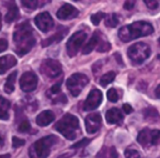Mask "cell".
I'll use <instances>...</instances> for the list:
<instances>
[{"label": "cell", "instance_id": "1", "mask_svg": "<svg viewBox=\"0 0 160 158\" xmlns=\"http://www.w3.org/2000/svg\"><path fill=\"white\" fill-rule=\"evenodd\" d=\"M13 41L16 44V52L19 56H24L33 48L35 45V38L29 21H24L16 28Z\"/></svg>", "mask_w": 160, "mask_h": 158}, {"label": "cell", "instance_id": "2", "mask_svg": "<svg viewBox=\"0 0 160 158\" xmlns=\"http://www.w3.org/2000/svg\"><path fill=\"white\" fill-rule=\"evenodd\" d=\"M153 32V28L150 23L145 21H137L129 25L121 28L118 30V38L123 42H131L135 38L149 35Z\"/></svg>", "mask_w": 160, "mask_h": 158}, {"label": "cell", "instance_id": "3", "mask_svg": "<svg viewBox=\"0 0 160 158\" xmlns=\"http://www.w3.org/2000/svg\"><path fill=\"white\" fill-rule=\"evenodd\" d=\"M58 142V138L55 135L45 136L41 140H36L31 145L29 149V155L31 158H47L51 153L53 145Z\"/></svg>", "mask_w": 160, "mask_h": 158}, {"label": "cell", "instance_id": "4", "mask_svg": "<svg viewBox=\"0 0 160 158\" xmlns=\"http://www.w3.org/2000/svg\"><path fill=\"white\" fill-rule=\"evenodd\" d=\"M55 129L67 140H73L77 137V131L79 130V120L72 114H65L55 125Z\"/></svg>", "mask_w": 160, "mask_h": 158}, {"label": "cell", "instance_id": "5", "mask_svg": "<svg viewBox=\"0 0 160 158\" xmlns=\"http://www.w3.org/2000/svg\"><path fill=\"white\" fill-rule=\"evenodd\" d=\"M129 59L133 62V64L138 65L144 63L150 55V47L146 43H136L132 45L127 51Z\"/></svg>", "mask_w": 160, "mask_h": 158}, {"label": "cell", "instance_id": "6", "mask_svg": "<svg viewBox=\"0 0 160 158\" xmlns=\"http://www.w3.org/2000/svg\"><path fill=\"white\" fill-rule=\"evenodd\" d=\"M88 83H89V79L85 74L76 73L68 78L66 85L70 94L73 97H77L80 94V92L82 91L83 88L88 85Z\"/></svg>", "mask_w": 160, "mask_h": 158}, {"label": "cell", "instance_id": "7", "mask_svg": "<svg viewBox=\"0 0 160 158\" xmlns=\"http://www.w3.org/2000/svg\"><path fill=\"white\" fill-rule=\"evenodd\" d=\"M137 140L142 146L150 147L160 144V131L159 130L144 129L139 132Z\"/></svg>", "mask_w": 160, "mask_h": 158}, {"label": "cell", "instance_id": "8", "mask_svg": "<svg viewBox=\"0 0 160 158\" xmlns=\"http://www.w3.org/2000/svg\"><path fill=\"white\" fill-rule=\"evenodd\" d=\"M87 36L88 35L85 31H78L69 38L68 42H67V45H66L68 56L73 57V56L79 52V49L81 48V46L83 45L85 41L87 40Z\"/></svg>", "mask_w": 160, "mask_h": 158}, {"label": "cell", "instance_id": "9", "mask_svg": "<svg viewBox=\"0 0 160 158\" xmlns=\"http://www.w3.org/2000/svg\"><path fill=\"white\" fill-rule=\"evenodd\" d=\"M40 70L48 78H56L62 75V65L59 64V62L55 59H51V58L43 60V63L40 66Z\"/></svg>", "mask_w": 160, "mask_h": 158}, {"label": "cell", "instance_id": "10", "mask_svg": "<svg viewBox=\"0 0 160 158\" xmlns=\"http://www.w3.org/2000/svg\"><path fill=\"white\" fill-rule=\"evenodd\" d=\"M38 76L33 71H27L21 76L20 79V87L24 92H31L36 89L38 87Z\"/></svg>", "mask_w": 160, "mask_h": 158}, {"label": "cell", "instance_id": "11", "mask_svg": "<svg viewBox=\"0 0 160 158\" xmlns=\"http://www.w3.org/2000/svg\"><path fill=\"white\" fill-rule=\"evenodd\" d=\"M34 23H35L36 28L42 32L51 31L54 27L53 18L48 12H42V13L38 14L34 19Z\"/></svg>", "mask_w": 160, "mask_h": 158}, {"label": "cell", "instance_id": "12", "mask_svg": "<svg viewBox=\"0 0 160 158\" xmlns=\"http://www.w3.org/2000/svg\"><path fill=\"white\" fill-rule=\"evenodd\" d=\"M102 102V94L100 90L92 89L90 94H88L85 103H83V110L85 111H92L97 109Z\"/></svg>", "mask_w": 160, "mask_h": 158}, {"label": "cell", "instance_id": "13", "mask_svg": "<svg viewBox=\"0 0 160 158\" xmlns=\"http://www.w3.org/2000/svg\"><path fill=\"white\" fill-rule=\"evenodd\" d=\"M86 130L88 133L93 134L98 132L101 127V123H102V118H101L100 113H91L86 118Z\"/></svg>", "mask_w": 160, "mask_h": 158}, {"label": "cell", "instance_id": "14", "mask_svg": "<svg viewBox=\"0 0 160 158\" xmlns=\"http://www.w3.org/2000/svg\"><path fill=\"white\" fill-rule=\"evenodd\" d=\"M78 14H79V11L73 6L69 5V3H65L64 6L59 8L56 16L60 20H71V19L78 17Z\"/></svg>", "mask_w": 160, "mask_h": 158}, {"label": "cell", "instance_id": "15", "mask_svg": "<svg viewBox=\"0 0 160 158\" xmlns=\"http://www.w3.org/2000/svg\"><path fill=\"white\" fill-rule=\"evenodd\" d=\"M17 58L13 55H6L0 57V75H3L8 69L17 65Z\"/></svg>", "mask_w": 160, "mask_h": 158}, {"label": "cell", "instance_id": "16", "mask_svg": "<svg viewBox=\"0 0 160 158\" xmlns=\"http://www.w3.org/2000/svg\"><path fill=\"white\" fill-rule=\"evenodd\" d=\"M67 32H68V29H66V28H64V27H60V29L58 30V31L56 32L53 36H51V38L42 41V46L46 47V46H49V45L54 44V43L60 42V41L65 38V35L67 34Z\"/></svg>", "mask_w": 160, "mask_h": 158}, {"label": "cell", "instance_id": "17", "mask_svg": "<svg viewBox=\"0 0 160 158\" xmlns=\"http://www.w3.org/2000/svg\"><path fill=\"white\" fill-rule=\"evenodd\" d=\"M105 120L110 124H121L123 121V114L118 109L113 108V109H110L107 111V113H105Z\"/></svg>", "mask_w": 160, "mask_h": 158}, {"label": "cell", "instance_id": "18", "mask_svg": "<svg viewBox=\"0 0 160 158\" xmlns=\"http://www.w3.org/2000/svg\"><path fill=\"white\" fill-rule=\"evenodd\" d=\"M101 42V33L99 31L94 32L92 38H90V41L87 43V44L83 46L82 48V54L83 55H87V54H90L92 51H93L96 47H98V45L100 44Z\"/></svg>", "mask_w": 160, "mask_h": 158}, {"label": "cell", "instance_id": "19", "mask_svg": "<svg viewBox=\"0 0 160 158\" xmlns=\"http://www.w3.org/2000/svg\"><path fill=\"white\" fill-rule=\"evenodd\" d=\"M54 120H55L54 113L52 111H49V110H46V111H43L42 113H40L38 115V118H36V124H38L40 126H47Z\"/></svg>", "mask_w": 160, "mask_h": 158}, {"label": "cell", "instance_id": "20", "mask_svg": "<svg viewBox=\"0 0 160 158\" xmlns=\"http://www.w3.org/2000/svg\"><path fill=\"white\" fill-rule=\"evenodd\" d=\"M8 13L6 14V22L7 23H12L13 21L18 20L20 13H19V9L17 7V3L11 1V3H8Z\"/></svg>", "mask_w": 160, "mask_h": 158}, {"label": "cell", "instance_id": "21", "mask_svg": "<svg viewBox=\"0 0 160 158\" xmlns=\"http://www.w3.org/2000/svg\"><path fill=\"white\" fill-rule=\"evenodd\" d=\"M9 108L10 102L3 97H0V120H8L9 119Z\"/></svg>", "mask_w": 160, "mask_h": 158}, {"label": "cell", "instance_id": "22", "mask_svg": "<svg viewBox=\"0 0 160 158\" xmlns=\"http://www.w3.org/2000/svg\"><path fill=\"white\" fill-rule=\"evenodd\" d=\"M17 80V71L11 73L7 78V81H6L5 86H3V89L7 94H12L14 90V84Z\"/></svg>", "mask_w": 160, "mask_h": 158}, {"label": "cell", "instance_id": "23", "mask_svg": "<svg viewBox=\"0 0 160 158\" xmlns=\"http://www.w3.org/2000/svg\"><path fill=\"white\" fill-rule=\"evenodd\" d=\"M97 158H118V151L114 147H104L100 150Z\"/></svg>", "mask_w": 160, "mask_h": 158}, {"label": "cell", "instance_id": "24", "mask_svg": "<svg viewBox=\"0 0 160 158\" xmlns=\"http://www.w3.org/2000/svg\"><path fill=\"white\" fill-rule=\"evenodd\" d=\"M144 118L148 121H155L159 120V113L155 108H146L144 110Z\"/></svg>", "mask_w": 160, "mask_h": 158}, {"label": "cell", "instance_id": "25", "mask_svg": "<svg viewBox=\"0 0 160 158\" xmlns=\"http://www.w3.org/2000/svg\"><path fill=\"white\" fill-rule=\"evenodd\" d=\"M114 79H115V73H114V71H109V73L104 74V75L100 78V85L102 86V87H105V86H108L109 84H111Z\"/></svg>", "mask_w": 160, "mask_h": 158}, {"label": "cell", "instance_id": "26", "mask_svg": "<svg viewBox=\"0 0 160 158\" xmlns=\"http://www.w3.org/2000/svg\"><path fill=\"white\" fill-rule=\"evenodd\" d=\"M118 22H120V19H118V14L115 13L108 14L105 17V25L108 28H115L118 24Z\"/></svg>", "mask_w": 160, "mask_h": 158}, {"label": "cell", "instance_id": "27", "mask_svg": "<svg viewBox=\"0 0 160 158\" xmlns=\"http://www.w3.org/2000/svg\"><path fill=\"white\" fill-rule=\"evenodd\" d=\"M18 130L22 133H28V132L31 131V124L27 119H23L18 125Z\"/></svg>", "mask_w": 160, "mask_h": 158}, {"label": "cell", "instance_id": "28", "mask_svg": "<svg viewBox=\"0 0 160 158\" xmlns=\"http://www.w3.org/2000/svg\"><path fill=\"white\" fill-rule=\"evenodd\" d=\"M107 97H108V99H109V101H111V102H116V101L118 100V98H120L118 94V90H116L115 88H111V89L108 91Z\"/></svg>", "mask_w": 160, "mask_h": 158}, {"label": "cell", "instance_id": "29", "mask_svg": "<svg viewBox=\"0 0 160 158\" xmlns=\"http://www.w3.org/2000/svg\"><path fill=\"white\" fill-rule=\"evenodd\" d=\"M105 17L107 16H105L103 12H98V13H96V14H92L91 16V22L93 23L94 25H98L99 23L101 22V20L104 19Z\"/></svg>", "mask_w": 160, "mask_h": 158}, {"label": "cell", "instance_id": "30", "mask_svg": "<svg viewBox=\"0 0 160 158\" xmlns=\"http://www.w3.org/2000/svg\"><path fill=\"white\" fill-rule=\"evenodd\" d=\"M21 5L29 10H34L38 7V1H21Z\"/></svg>", "mask_w": 160, "mask_h": 158}, {"label": "cell", "instance_id": "31", "mask_svg": "<svg viewBox=\"0 0 160 158\" xmlns=\"http://www.w3.org/2000/svg\"><path fill=\"white\" fill-rule=\"evenodd\" d=\"M125 157L126 158H142L140 157V154L138 153L136 149L127 148L125 150Z\"/></svg>", "mask_w": 160, "mask_h": 158}, {"label": "cell", "instance_id": "32", "mask_svg": "<svg viewBox=\"0 0 160 158\" xmlns=\"http://www.w3.org/2000/svg\"><path fill=\"white\" fill-rule=\"evenodd\" d=\"M110 48H111V45H110V43L105 42V41H102V40H101L100 44H99L98 47H97V49H98L99 52H108Z\"/></svg>", "mask_w": 160, "mask_h": 158}, {"label": "cell", "instance_id": "33", "mask_svg": "<svg viewBox=\"0 0 160 158\" xmlns=\"http://www.w3.org/2000/svg\"><path fill=\"white\" fill-rule=\"evenodd\" d=\"M24 144H25V140H22V138L16 137V136H14V137L12 138V146H13L14 148H18V147L23 146Z\"/></svg>", "mask_w": 160, "mask_h": 158}, {"label": "cell", "instance_id": "34", "mask_svg": "<svg viewBox=\"0 0 160 158\" xmlns=\"http://www.w3.org/2000/svg\"><path fill=\"white\" fill-rule=\"evenodd\" d=\"M89 142H90L89 138H83L82 140H80V142L73 144L72 146H71V148H80V147H83V146H86V145L89 144Z\"/></svg>", "mask_w": 160, "mask_h": 158}, {"label": "cell", "instance_id": "35", "mask_svg": "<svg viewBox=\"0 0 160 158\" xmlns=\"http://www.w3.org/2000/svg\"><path fill=\"white\" fill-rule=\"evenodd\" d=\"M60 85H62V81L56 84V85H54L53 87L49 89L48 94H57L58 92H60Z\"/></svg>", "mask_w": 160, "mask_h": 158}, {"label": "cell", "instance_id": "36", "mask_svg": "<svg viewBox=\"0 0 160 158\" xmlns=\"http://www.w3.org/2000/svg\"><path fill=\"white\" fill-rule=\"evenodd\" d=\"M145 3H146V6L149 8V9L151 10H155L157 9L158 7H159V3L158 1H151V0H146L145 1Z\"/></svg>", "mask_w": 160, "mask_h": 158}, {"label": "cell", "instance_id": "37", "mask_svg": "<svg viewBox=\"0 0 160 158\" xmlns=\"http://www.w3.org/2000/svg\"><path fill=\"white\" fill-rule=\"evenodd\" d=\"M8 48V42L5 38H0V53L5 52Z\"/></svg>", "mask_w": 160, "mask_h": 158}, {"label": "cell", "instance_id": "38", "mask_svg": "<svg viewBox=\"0 0 160 158\" xmlns=\"http://www.w3.org/2000/svg\"><path fill=\"white\" fill-rule=\"evenodd\" d=\"M66 101H67V99H66V97H65V94H62L60 97H57L56 99H54L53 102L54 103H66Z\"/></svg>", "mask_w": 160, "mask_h": 158}, {"label": "cell", "instance_id": "39", "mask_svg": "<svg viewBox=\"0 0 160 158\" xmlns=\"http://www.w3.org/2000/svg\"><path fill=\"white\" fill-rule=\"evenodd\" d=\"M134 6H135V1H126L124 3V8L126 10H132L134 8Z\"/></svg>", "mask_w": 160, "mask_h": 158}, {"label": "cell", "instance_id": "40", "mask_svg": "<svg viewBox=\"0 0 160 158\" xmlns=\"http://www.w3.org/2000/svg\"><path fill=\"white\" fill-rule=\"evenodd\" d=\"M123 110H124L125 113H131L132 111H133V109H132V107L129 104H127V103H125L124 105H123Z\"/></svg>", "mask_w": 160, "mask_h": 158}, {"label": "cell", "instance_id": "41", "mask_svg": "<svg viewBox=\"0 0 160 158\" xmlns=\"http://www.w3.org/2000/svg\"><path fill=\"white\" fill-rule=\"evenodd\" d=\"M155 94H156V97H157V98H160V85L158 86L157 88H156V90H155Z\"/></svg>", "mask_w": 160, "mask_h": 158}, {"label": "cell", "instance_id": "42", "mask_svg": "<svg viewBox=\"0 0 160 158\" xmlns=\"http://www.w3.org/2000/svg\"><path fill=\"white\" fill-rule=\"evenodd\" d=\"M73 154H66V155H64V156H60V157H58V158H66V157H70V156H72Z\"/></svg>", "mask_w": 160, "mask_h": 158}, {"label": "cell", "instance_id": "43", "mask_svg": "<svg viewBox=\"0 0 160 158\" xmlns=\"http://www.w3.org/2000/svg\"><path fill=\"white\" fill-rule=\"evenodd\" d=\"M0 158H10V155L9 154H6V155H1Z\"/></svg>", "mask_w": 160, "mask_h": 158}, {"label": "cell", "instance_id": "44", "mask_svg": "<svg viewBox=\"0 0 160 158\" xmlns=\"http://www.w3.org/2000/svg\"><path fill=\"white\" fill-rule=\"evenodd\" d=\"M2 142H3V137L1 136V134H0V145L2 144Z\"/></svg>", "mask_w": 160, "mask_h": 158}, {"label": "cell", "instance_id": "45", "mask_svg": "<svg viewBox=\"0 0 160 158\" xmlns=\"http://www.w3.org/2000/svg\"><path fill=\"white\" fill-rule=\"evenodd\" d=\"M0 30H1V13H0Z\"/></svg>", "mask_w": 160, "mask_h": 158}, {"label": "cell", "instance_id": "46", "mask_svg": "<svg viewBox=\"0 0 160 158\" xmlns=\"http://www.w3.org/2000/svg\"><path fill=\"white\" fill-rule=\"evenodd\" d=\"M158 42H159V46H160V38H159V40H158Z\"/></svg>", "mask_w": 160, "mask_h": 158}]
</instances>
